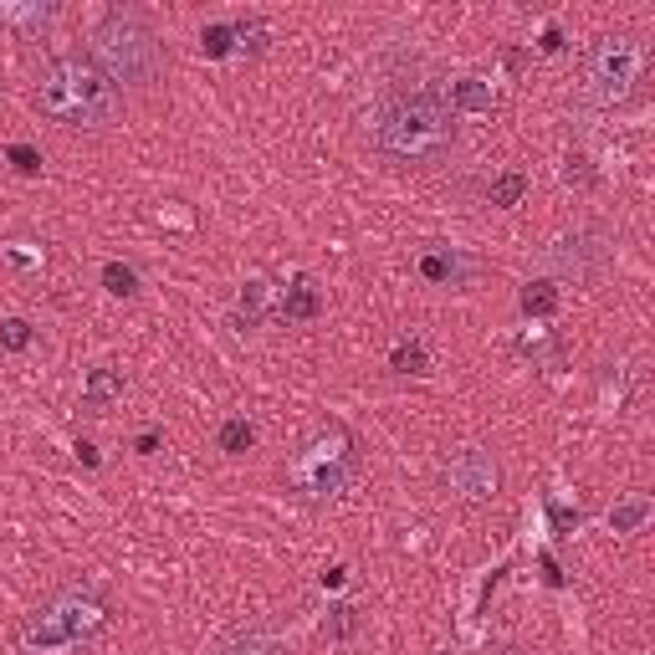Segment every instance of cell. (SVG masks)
Segmentation results:
<instances>
[{
	"instance_id": "obj_1",
	"label": "cell",
	"mask_w": 655,
	"mask_h": 655,
	"mask_svg": "<svg viewBox=\"0 0 655 655\" xmlns=\"http://www.w3.org/2000/svg\"><path fill=\"white\" fill-rule=\"evenodd\" d=\"M369 144L379 159L400 169H430L456 149V113L446 103V87L435 82H400L374 108Z\"/></svg>"
},
{
	"instance_id": "obj_2",
	"label": "cell",
	"mask_w": 655,
	"mask_h": 655,
	"mask_svg": "<svg viewBox=\"0 0 655 655\" xmlns=\"http://www.w3.org/2000/svg\"><path fill=\"white\" fill-rule=\"evenodd\" d=\"M31 103L41 118H52L62 128H82V134H103L123 113V93L118 82L93 62V52L82 47H62L36 67V87Z\"/></svg>"
},
{
	"instance_id": "obj_3",
	"label": "cell",
	"mask_w": 655,
	"mask_h": 655,
	"mask_svg": "<svg viewBox=\"0 0 655 655\" xmlns=\"http://www.w3.org/2000/svg\"><path fill=\"white\" fill-rule=\"evenodd\" d=\"M108 615H113V604H108L103 589L67 584V589H57L52 599H41L31 609V615L21 620V630H16V640H21L26 655H62V650H77V645L93 640L108 625Z\"/></svg>"
},
{
	"instance_id": "obj_4",
	"label": "cell",
	"mask_w": 655,
	"mask_h": 655,
	"mask_svg": "<svg viewBox=\"0 0 655 655\" xmlns=\"http://www.w3.org/2000/svg\"><path fill=\"white\" fill-rule=\"evenodd\" d=\"M93 62L123 87H139V93H149V87L159 82L164 72V47H159V31L144 21V11L134 6H113L98 31H93Z\"/></svg>"
},
{
	"instance_id": "obj_5",
	"label": "cell",
	"mask_w": 655,
	"mask_h": 655,
	"mask_svg": "<svg viewBox=\"0 0 655 655\" xmlns=\"http://www.w3.org/2000/svg\"><path fill=\"white\" fill-rule=\"evenodd\" d=\"M645 47L635 36H599L584 57V98L599 108H620L640 93Z\"/></svg>"
},
{
	"instance_id": "obj_6",
	"label": "cell",
	"mask_w": 655,
	"mask_h": 655,
	"mask_svg": "<svg viewBox=\"0 0 655 655\" xmlns=\"http://www.w3.org/2000/svg\"><path fill=\"white\" fill-rule=\"evenodd\" d=\"M354 466H359L354 435H348L343 425H328V430H318L313 441L292 456L287 476H292V487H297V492H308V497H333V492L348 487Z\"/></svg>"
},
{
	"instance_id": "obj_7",
	"label": "cell",
	"mask_w": 655,
	"mask_h": 655,
	"mask_svg": "<svg viewBox=\"0 0 655 655\" xmlns=\"http://www.w3.org/2000/svg\"><path fill=\"white\" fill-rule=\"evenodd\" d=\"M441 482H446V492L461 497V502H492V497L502 492V466H497L492 451L466 446V451H456V456L446 461Z\"/></svg>"
},
{
	"instance_id": "obj_8",
	"label": "cell",
	"mask_w": 655,
	"mask_h": 655,
	"mask_svg": "<svg viewBox=\"0 0 655 655\" xmlns=\"http://www.w3.org/2000/svg\"><path fill=\"white\" fill-rule=\"evenodd\" d=\"M609 256H615V246H609L604 231H574V236H563L548 246V267L558 277H569V282H599L604 267H609Z\"/></svg>"
},
{
	"instance_id": "obj_9",
	"label": "cell",
	"mask_w": 655,
	"mask_h": 655,
	"mask_svg": "<svg viewBox=\"0 0 655 655\" xmlns=\"http://www.w3.org/2000/svg\"><path fill=\"white\" fill-rule=\"evenodd\" d=\"M446 103H451L456 118H461V113H492V108H497V87L482 82V77H461V82L446 87Z\"/></svg>"
},
{
	"instance_id": "obj_10",
	"label": "cell",
	"mask_w": 655,
	"mask_h": 655,
	"mask_svg": "<svg viewBox=\"0 0 655 655\" xmlns=\"http://www.w3.org/2000/svg\"><path fill=\"white\" fill-rule=\"evenodd\" d=\"M52 16H57V6H41V0H31V6H0V21H6L21 41H41L47 26H52Z\"/></svg>"
},
{
	"instance_id": "obj_11",
	"label": "cell",
	"mask_w": 655,
	"mask_h": 655,
	"mask_svg": "<svg viewBox=\"0 0 655 655\" xmlns=\"http://www.w3.org/2000/svg\"><path fill=\"white\" fill-rule=\"evenodd\" d=\"M323 313V297H318V287L308 282V277H297L287 292H282V302H277V318L282 323H308V318H318Z\"/></svg>"
},
{
	"instance_id": "obj_12",
	"label": "cell",
	"mask_w": 655,
	"mask_h": 655,
	"mask_svg": "<svg viewBox=\"0 0 655 655\" xmlns=\"http://www.w3.org/2000/svg\"><path fill=\"white\" fill-rule=\"evenodd\" d=\"M113 400H123V374H118V369H108V364H98L93 374H87V384H82V410L103 415Z\"/></svg>"
},
{
	"instance_id": "obj_13",
	"label": "cell",
	"mask_w": 655,
	"mask_h": 655,
	"mask_svg": "<svg viewBox=\"0 0 655 655\" xmlns=\"http://www.w3.org/2000/svg\"><path fill=\"white\" fill-rule=\"evenodd\" d=\"M650 512H655V502L645 492H625L615 507H609V528H615V533H640L650 522Z\"/></svg>"
},
{
	"instance_id": "obj_14",
	"label": "cell",
	"mask_w": 655,
	"mask_h": 655,
	"mask_svg": "<svg viewBox=\"0 0 655 655\" xmlns=\"http://www.w3.org/2000/svg\"><path fill=\"white\" fill-rule=\"evenodd\" d=\"M236 313H241L246 328H261L267 318H277V308H272V287H267V282H246V287H241V302H236Z\"/></svg>"
},
{
	"instance_id": "obj_15",
	"label": "cell",
	"mask_w": 655,
	"mask_h": 655,
	"mask_svg": "<svg viewBox=\"0 0 655 655\" xmlns=\"http://www.w3.org/2000/svg\"><path fill=\"white\" fill-rule=\"evenodd\" d=\"M215 655H287V645H282L277 635H267V630H241V635H231Z\"/></svg>"
},
{
	"instance_id": "obj_16",
	"label": "cell",
	"mask_w": 655,
	"mask_h": 655,
	"mask_svg": "<svg viewBox=\"0 0 655 655\" xmlns=\"http://www.w3.org/2000/svg\"><path fill=\"white\" fill-rule=\"evenodd\" d=\"M522 313H528V318H553L558 313V287L548 282V277H538V282H528V287H522Z\"/></svg>"
},
{
	"instance_id": "obj_17",
	"label": "cell",
	"mask_w": 655,
	"mask_h": 655,
	"mask_svg": "<svg viewBox=\"0 0 655 655\" xmlns=\"http://www.w3.org/2000/svg\"><path fill=\"white\" fill-rule=\"evenodd\" d=\"M420 277L425 282H461L466 277V261L451 256V251H430V256H420Z\"/></svg>"
},
{
	"instance_id": "obj_18",
	"label": "cell",
	"mask_w": 655,
	"mask_h": 655,
	"mask_svg": "<svg viewBox=\"0 0 655 655\" xmlns=\"http://www.w3.org/2000/svg\"><path fill=\"white\" fill-rule=\"evenodd\" d=\"M522 195H528V174H522V169H507V174H497V180H492V190H487V205H497V210H512Z\"/></svg>"
},
{
	"instance_id": "obj_19",
	"label": "cell",
	"mask_w": 655,
	"mask_h": 655,
	"mask_svg": "<svg viewBox=\"0 0 655 655\" xmlns=\"http://www.w3.org/2000/svg\"><path fill=\"white\" fill-rule=\"evenodd\" d=\"M389 369H395V374H425V369H430L425 343H420V338H410V343H395V354H389Z\"/></svg>"
},
{
	"instance_id": "obj_20",
	"label": "cell",
	"mask_w": 655,
	"mask_h": 655,
	"mask_svg": "<svg viewBox=\"0 0 655 655\" xmlns=\"http://www.w3.org/2000/svg\"><path fill=\"white\" fill-rule=\"evenodd\" d=\"M200 52H205V57H231V52H236V26H231V21L205 26V31H200Z\"/></svg>"
},
{
	"instance_id": "obj_21",
	"label": "cell",
	"mask_w": 655,
	"mask_h": 655,
	"mask_svg": "<svg viewBox=\"0 0 655 655\" xmlns=\"http://www.w3.org/2000/svg\"><path fill=\"white\" fill-rule=\"evenodd\" d=\"M558 348H563V343H558V338H553L548 328H533V333H522V338H517V354H522V359H533V364L553 359Z\"/></svg>"
},
{
	"instance_id": "obj_22",
	"label": "cell",
	"mask_w": 655,
	"mask_h": 655,
	"mask_svg": "<svg viewBox=\"0 0 655 655\" xmlns=\"http://www.w3.org/2000/svg\"><path fill=\"white\" fill-rule=\"evenodd\" d=\"M103 287H108L113 297H134V292H139V272L123 267V261H108V267H103Z\"/></svg>"
},
{
	"instance_id": "obj_23",
	"label": "cell",
	"mask_w": 655,
	"mask_h": 655,
	"mask_svg": "<svg viewBox=\"0 0 655 655\" xmlns=\"http://www.w3.org/2000/svg\"><path fill=\"white\" fill-rule=\"evenodd\" d=\"M354 630H359V609H354V604H333V609H328V620H323V635L348 640Z\"/></svg>"
},
{
	"instance_id": "obj_24",
	"label": "cell",
	"mask_w": 655,
	"mask_h": 655,
	"mask_svg": "<svg viewBox=\"0 0 655 655\" xmlns=\"http://www.w3.org/2000/svg\"><path fill=\"white\" fill-rule=\"evenodd\" d=\"M256 446V430L246 425V420H226L221 425V451L226 456H241V451H251Z\"/></svg>"
},
{
	"instance_id": "obj_25",
	"label": "cell",
	"mask_w": 655,
	"mask_h": 655,
	"mask_svg": "<svg viewBox=\"0 0 655 655\" xmlns=\"http://www.w3.org/2000/svg\"><path fill=\"white\" fill-rule=\"evenodd\" d=\"M31 338H36V328L26 318H6V323H0V348H11V354L31 348Z\"/></svg>"
},
{
	"instance_id": "obj_26",
	"label": "cell",
	"mask_w": 655,
	"mask_h": 655,
	"mask_svg": "<svg viewBox=\"0 0 655 655\" xmlns=\"http://www.w3.org/2000/svg\"><path fill=\"white\" fill-rule=\"evenodd\" d=\"M548 522H553V538H569L584 522V512L579 507H563V502H548Z\"/></svg>"
},
{
	"instance_id": "obj_27",
	"label": "cell",
	"mask_w": 655,
	"mask_h": 655,
	"mask_svg": "<svg viewBox=\"0 0 655 655\" xmlns=\"http://www.w3.org/2000/svg\"><path fill=\"white\" fill-rule=\"evenodd\" d=\"M563 180L579 185V190H589V185L599 180V174L589 169V159H584V154H569V159H563Z\"/></svg>"
},
{
	"instance_id": "obj_28",
	"label": "cell",
	"mask_w": 655,
	"mask_h": 655,
	"mask_svg": "<svg viewBox=\"0 0 655 655\" xmlns=\"http://www.w3.org/2000/svg\"><path fill=\"white\" fill-rule=\"evenodd\" d=\"M6 159H11L21 174H41V154H36L31 144H11V149H6Z\"/></svg>"
},
{
	"instance_id": "obj_29",
	"label": "cell",
	"mask_w": 655,
	"mask_h": 655,
	"mask_svg": "<svg viewBox=\"0 0 655 655\" xmlns=\"http://www.w3.org/2000/svg\"><path fill=\"white\" fill-rule=\"evenodd\" d=\"M134 451H139V456H154V451H159V430H144L139 441H134Z\"/></svg>"
},
{
	"instance_id": "obj_30",
	"label": "cell",
	"mask_w": 655,
	"mask_h": 655,
	"mask_svg": "<svg viewBox=\"0 0 655 655\" xmlns=\"http://www.w3.org/2000/svg\"><path fill=\"white\" fill-rule=\"evenodd\" d=\"M318 579H323V589H338V584L348 579V569H343V563H333V569H323Z\"/></svg>"
},
{
	"instance_id": "obj_31",
	"label": "cell",
	"mask_w": 655,
	"mask_h": 655,
	"mask_svg": "<svg viewBox=\"0 0 655 655\" xmlns=\"http://www.w3.org/2000/svg\"><path fill=\"white\" fill-rule=\"evenodd\" d=\"M543 52H563V36H558V26H548V31H543Z\"/></svg>"
},
{
	"instance_id": "obj_32",
	"label": "cell",
	"mask_w": 655,
	"mask_h": 655,
	"mask_svg": "<svg viewBox=\"0 0 655 655\" xmlns=\"http://www.w3.org/2000/svg\"><path fill=\"white\" fill-rule=\"evenodd\" d=\"M77 461H82V466H98V446H87V441H77Z\"/></svg>"
},
{
	"instance_id": "obj_33",
	"label": "cell",
	"mask_w": 655,
	"mask_h": 655,
	"mask_svg": "<svg viewBox=\"0 0 655 655\" xmlns=\"http://www.w3.org/2000/svg\"><path fill=\"white\" fill-rule=\"evenodd\" d=\"M543 579H548V584H553V589H558V584H563V574H558V563H553V558H543Z\"/></svg>"
},
{
	"instance_id": "obj_34",
	"label": "cell",
	"mask_w": 655,
	"mask_h": 655,
	"mask_svg": "<svg viewBox=\"0 0 655 655\" xmlns=\"http://www.w3.org/2000/svg\"><path fill=\"white\" fill-rule=\"evenodd\" d=\"M435 655H456V650H435Z\"/></svg>"
}]
</instances>
